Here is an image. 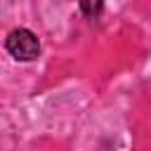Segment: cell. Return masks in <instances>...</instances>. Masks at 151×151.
<instances>
[{
  "label": "cell",
  "mask_w": 151,
  "mask_h": 151,
  "mask_svg": "<svg viewBox=\"0 0 151 151\" xmlns=\"http://www.w3.org/2000/svg\"><path fill=\"white\" fill-rule=\"evenodd\" d=\"M5 47L17 61H33L40 52V42L28 28H14L5 40Z\"/></svg>",
  "instance_id": "obj_1"
},
{
  "label": "cell",
  "mask_w": 151,
  "mask_h": 151,
  "mask_svg": "<svg viewBox=\"0 0 151 151\" xmlns=\"http://www.w3.org/2000/svg\"><path fill=\"white\" fill-rule=\"evenodd\" d=\"M80 9L87 19H97L104 9V0H80Z\"/></svg>",
  "instance_id": "obj_2"
}]
</instances>
